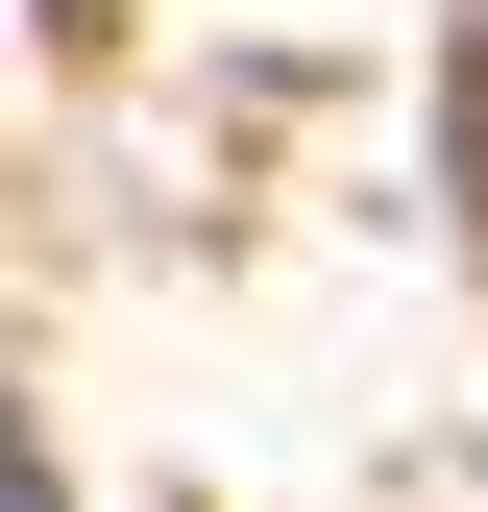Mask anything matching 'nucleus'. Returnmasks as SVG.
Wrapping results in <instances>:
<instances>
[{
  "mask_svg": "<svg viewBox=\"0 0 488 512\" xmlns=\"http://www.w3.org/2000/svg\"><path fill=\"white\" fill-rule=\"evenodd\" d=\"M0 512H49V439H25V415H0Z\"/></svg>",
  "mask_w": 488,
  "mask_h": 512,
  "instance_id": "1",
  "label": "nucleus"
}]
</instances>
